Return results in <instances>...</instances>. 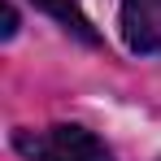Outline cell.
Here are the masks:
<instances>
[{"instance_id": "4", "label": "cell", "mask_w": 161, "mask_h": 161, "mask_svg": "<svg viewBox=\"0 0 161 161\" xmlns=\"http://www.w3.org/2000/svg\"><path fill=\"white\" fill-rule=\"evenodd\" d=\"M13 31H18V13H13V4L4 9V39H13Z\"/></svg>"}, {"instance_id": "2", "label": "cell", "mask_w": 161, "mask_h": 161, "mask_svg": "<svg viewBox=\"0 0 161 161\" xmlns=\"http://www.w3.org/2000/svg\"><path fill=\"white\" fill-rule=\"evenodd\" d=\"M122 39L131 53H161V0H122Z\"/></svg>"}, {"instance_id": "1", "label": "cell", "mask_w": 161, "mask_h": 161, "mask_svg": "<svg viewBox=\"0 0 161 161\" xmlns=\"http://www.w3.org/2000/svg\"><path fill=\"white\" fill-rule=\"evenodd\" d=\"M13 148L31 161H113V153L87 126H70V122L48 131H18Z\"/></svg>"}, {"instance_id": "3", "label": "cell", "mask_w": 161, "mask_h": 161, "mask_svg": "<svg viewBox=\"0 0 161 161\" xmlns=\"http://www.w3.org/2000/svg\"><path fill=\"white\" fill-rule=\"evenodd\" d=\"M35 4H39L44 13H53V18H57L65 31H74L79 39H87V44L96 39V31H92L87 13H83V0H35Z\"/></svg>"}]
</instances>
